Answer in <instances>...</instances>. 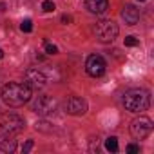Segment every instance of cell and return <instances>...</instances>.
Segmentation results:
<instances>
[{
	"label": "cell",
	"mask_w": 154,
	"mask_h": 154,
	"mask_svg": "<svg viewBox=\"0 0 154 154\" xmlns=\"http://www.w3.org/2000/svg\"><path fill=\"white\" fill-rule=\"evenodd\" d=\"M0 129L4 132L18 134L26 129V120L17 112H4L0 114Z\"/></svg>",
	"instance_id": "3"
},
{
	"label": "cell",
	"mask_w": 154,
	"mask_h": 154,
	"mask_svg": "<svg viewBox=\"0 0 154 154\" xmlns=\"http://www.w3.org/2000/svg\"><path fill=\"white\" fill-rule=\"evenodd\" d=\"M33 145H35V141H33V140H27V141L22 145V152H24V154H26V152H29V150L33 149Z\"/></svg>",
	"instance_id": "19"
},
{
	"label": "cell",
	"mask_w": 154,
	"mask_h": 154,
	"mask_svg": "<svg viewBox=\"0 0 154 154\" xmlns=\"http://www.w3.org/2000/svg\"><path fill=\"white\" fill-rule=\"evenodd\" d=\"M94 35H96V38L100 42L109 44V42H112L118 36V26L112 20H100L94 26Z\"/></svg>",
	"instance_id": "4"
},
{
	"label": "cell",
	"mask_w": 154,
	"mask_h": 154,
	"mask_svg": "<svg viewBox=\"0 0 154 154\" xmlns=\"http://www.w3.org/2000/svg\"><path fill=\"white\" fill-rule=\"evenodd\" d=\"M127 152H131V154L140 152V147H138V145H134V143H131V145H127Z\"/></svg>",
	"instance_id": "20"
},
{
	"label": "cell",
	"mask_w": 154,
	"mask_h": 154,
	"mask_svg": "<svg viewBox=\"0 0 154 154\" xmlns=\"http://www.w3.org/2000/svg\"><path fill=\"white\" fill-rule=\"evenodd\" d=\"M105 149L107 150H111V152H118V140L114 138V136H111V138H107V141H105Z\"/></svg>",
	"instance_id": "13"
},
{
	"label": "cell",
	"mask_w": 154,
	"mask_h": 154,
	"mask_svg": "<svg viewBox=\"0 0 154 154\" xmlns=\"http://www.w3.org/2000/svg\"><path fill=\"white\" fill-rule=\"evenodd\" d=\"M152 132V122L147 116H140L131 122V134L136 140H145Z\"/></svg>",
	"instance_id": "6"
},
{
	"label": "cell",
	"mask_w": 154,
	"mask_h": 154,
	"mask_svg": "<svg viewBox=\"0 0 154 154\" xmlns=\"http://www.w3.org/2000/svg\"><path fill=\"white\" fill-rule=\"evenodd\" d=\"M85 71H87L89 76H93V78H100V76H103L105 71H107V63L100 54H91L87 58V62H85Z\"/></svg>",
	"instance_id": "7"
},
{
	"label": "cell",
	"mask_w": 154,
	"mask_h": 154,
	"mask_svg": "<svg viewBox=\"0 0 154 154\" xmlns=\"http://www.w3.org/2000/svg\"><path fill=\"white\" fill-rule=\"evenodd\" d=\"M45 53H47V54H56V53H58V47H56L54 44L45 42Z\"/></svg>",
	"instance_id": "17"
},
{
	"label": "cell",
	"mask_w": 154,
	"mask_h": 154,
	"mask_svg": "<svg viewBox=\"0 0 154 154\" xmlns=\"http://www.w3.org/2000/svg\"><path fill=\"white\" fill-rule=\"evenodd\" d=\"M71 22H72L71 15H62V24H71Z\"/></svg>",
	"instance_id": "21"
},
{
	"label": "cell",
	"mask_w": 154,
	"mask_h": 154,
	"mask_svg": "<svg viewBox=\"0 0 154 154\" xmlns=\"http://www.w3.org/2000/svg\"><path fill=\"white\" fill-rule=\"evenodd\" d=\"M123 105L129 112H143L150 105V94L145 89H131L123 96Z\"/></svg>",
	"instance_id": "2"
},
{
	"label": "cell",
	"mask_w": 154,
	"mask_h": 154,
	"mask_svg": "<svg viewBox=\"0 0 154 154\" xmlns=\"http://www.w3.org/2000/svg\"><path fill=\"white\" fill-rule=\"evenodd\" d=\"M17 149V140H15V134L11 132H4V134H0V150L2 152H15Z\"/></svg>",
	"instance_id": "11"
},
{
	"label": "cell",
	"mask_w": 154,
	"mask_h": 154,
	"mask_svg": "<svg viewBox=\"0 0 154 154\" xmlns=\"http://www.w3.org/2000/svg\"><path fill=\"white\" fill-rule=\"evenodd\" d=\"M2 58H4V51H2V49H0V60H2Z\"/></svg>",
	"instance_id": "22"
},
{
	"label": "cell",
	"mask_w": 154,
	"mask_h": 154,
	"mask_svg": "<svg viewBox=\"0 0 154 154\" xmlns=\"http://www.w3.org/2000/svg\"><path fill=\"white\" fill-rule=\"evenodd\" d=\"M24 84L29 85L31 89H36L38 91V89L45 87L47 78H45V74L42 71H38V69H27L26 74H24Z\"/></svg>",
	"instance_id": "8"
},
{
	"label": "cell",
	"mask_w": 154,
	"mask_h": 154,
	"mask_svg": "<svg viewBox=\"0 0 154 154\" xmlns=\"http://www.w3.org/2000/svg\"><path fill=\"white\" fill-rule=\"evenodd\" d=\"M85 8L93 15H103L109 8V0H85Z\"/></svg>",
	"instance_id": "12"
},
{
	"label": "cell",
	"mask_w": 154,
	"mask_h": 154,
	"mask_svg": "<svg viewBox=\"0 0 154 154\" xmlns=\"http://www.w3.org/2000/svg\"><path fill=\"white\" fill-rule=\"evenodd\" d=\"M31 93H33V89L29 85L18 84V82H9L2 89V102L9 107H22L24 103H27L31 100Z\"/></svg>",
	"instance_id": "1"
},
{
	"label": "cell",
	"mask_w": 154,
	"mask_h": 154,
	"mask_svg": "<svg viewBox=\"0 0 154 154\" xmlns=\"http://www.w3.org/2000/svg\"><path fill=\"white\" fill-rule=\"evenodd\" d=\"M138 44H140V42H138V38H134V36H127V38H125V45H127V47H136Z\"/></svg>",
	"instance_id": "18"
},
{
	"label": "cell",
	"mask_w": 154,
	"mask_h": 154,
	"mask_svg": "<svg viewBox=\"0 0 154 154\" xmlns=\"http://www.w3.org/2000/svg\"><path fill=\"white\" fill-rule=\"evenodd\" d=\"M140 2H145V0H140Z\"/></svg>",
	"instance_id": "23"
},
{
	"label": "cell",
	"mask_w": 154,
	"mask_h": 154,
	"mask_svg": "<svg viewBox=\"0 0 154 154\" xmlns=\"http://www.w3.org/2000/svg\"><path fill=\"white\" fill-rule=\"evenodd\" d=\"M36 131L51 132V131H53V127H51V123H47V122H38V123H36Z\"/></svg>",
	"instance_id": "14"
},
{
	"label": "cell",
	"mask_w": 154,
	"mask_h": 154,
	"mask_svg": "<svg viewBox=\"0 0 154 154\" xmlns=\"http://www.w3.org/2000/svg\"><path fill=\"white\" fill-rule=\"evenodd\" d=\"M122 18L125 20L127 26H134V24H138V20H140V9H138L136 6H132V4H127V6L122 9Z\"/></svg>",
	"instance_id": "10"
},
{
	"label": "cell",
	"mask_w": 154,
	"mask_h": 154,
	"mask_svg": "<svg viewBox=\"0 0 154 154\" xmlns=\"http://www.w3.org/2000/svg\"><path fill=\"white\" fill-rule=\"evenodd\" d=\"M42 9H44L45 13H51V11H54L56 8H54V4L51 2V0H45V2L42 4Z\"/></svg>",
	"instance_id": "16"
},
{
	"label": "cell",
	"mask_w": 154,
	"mask_h": 154,
	"mask_svg": "<svg viewBox=\"0 0 154 154\" xmlns=\"http://www.w3.org/2000/svg\"><path fill=\"white\" fill-rule=\"evenodd\" d=\"M65 109L72 116H82L87 112V102L80 96H69L65 102Z\"/></svg>",
	"instance_id": "9"
},
{
	"label": "cell",
	"mask_w": 154,
	"mask_h": 154,
	"mask_svg": "<svg viewBox=\"0 0 154 154\" xmlns=\"http://www.w3.org/2000/svg\"><path fill=\"white\" fill-rule=\"evenodd\" d=\"M20 29H22L24 33H31V31H33V22H31V20H24V22L20 24Z\"/></svg>",
	"instance_id": "15"
},
{
	"label": "cell",
	"mask_w": 154,
	"mask_h": 154,
	"mask_svg": "<svg viewBox=\"0 0 154 154\" xmlns=\"http://www.w3.org/2000/svg\"><path fill=\"white\" fill-rule=\"evenodd\" d=\"M31 111L40 114V116H49L56 111V100L51 98V96H36L33 102H31Z\"/></svg>",
	"instance_id": "5"
}]
</instances>
